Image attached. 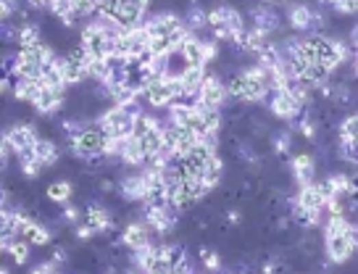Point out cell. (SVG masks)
Segmentation results:
<instances>
[{
	"instance_id": "f35d334b",
	"label": "cell",
	"mask_w": 358,
	"mask_h": 274,
	"mask_svg": "<svg viewBox=\"0 0 358 274\" xmlns=\"http://www.w3.org/2000/svg\"><path fill=\"white\" fill-rule=\"evenodd\" d=\"M356 74H358V53H356Z\"/></svg>"
},
{
	"instance_id": "30bf717a",
	"label": "cell",
	"mask_w": 358,
	"mask_h": 274,
	"mask_svg": "<svg viewBox=\"0 0 358 274\" xmlns=\"http://www.w3.org/2000/svg\"><path fill=\"white\" fill-rule=\"evenodd\" d=\"M64 103H66V90H55V87L45 85L32 108L40 116H55V114L64 108Z\"/></svg>"
},
{
	"instance_id": "7402d4cb",
	"label": "cell",
	"mask_w": 358,
	"mask_h": 274,
	"mask_svg": "<svg viewBox=\"0 0 358 274\" xmlns=\"http://www.w3.org/2000/svg\"><path fill=\"white\" fill-rule=\"evenodd\" d=\"M224 158L222 155H214L211 161H208V166H205L203 171V182L208 185L211 190H216L219 185H222V179H224Z\"/></svg>"
},
{
	"instance_id": "ac0fdd59",
	"label": "cell",
	"mask_w": 358,
	"mask_h": 274,
	"mask_svg": "<svg viewBox=\"0 0 358 274\" xmlns=\"http://www.w3.org/2000/svg\"><path fill=\"white\" fill-rule=\"evenodd\" d=\"M179 55L185 58V64H188V66H205V58H203V37L192 34L188 42L182 45V51H179Z\"/></svg>"
},
{
	"instance_id": "8fae6325",
	"label": "cell",
	"mask_w": 358,
	"mask_h": 274,
	"mask_svg": "<svg viewBox=\"0 0 358 274\" xmlns=\"http://www.w3.org/2000/svg\"><path fill=\"white\" fill-rule=\"evenodd\" d=\"M85 222L90 224L98 235H114V232H116V219H114V214L98 203H90L85 208Z\"/></svg>"
},
{
	"instance_id": "cb8c5ba5",
	"label": "cell",
	"mask_w": 358,
	"mask_h": 274,
	"mask_svg": "<svg viewBox=\"0 0 358 274\" xmlns=\"http://www.w3.org/2000/svg\"><path fill=\"white\" fill-rule=\"evenodd\" d=\"M18 169H21V174H24L29 182H34V179L45 171V166H42L37 158H27V161H18Z\"/></svg>"
},
{
	"instance_id": "44dd1931",
	"label": "cell",
	"mask_w": 358,
	"mask_h": 274,
	"mask_svg": "<svg viewBox=\"0 0 358 274\" xmlns=\"http://www.w3.org/2000/svg\"><path fill=\"white\" fill-rule=\"evenodd\" d=\"M198 258L203 264V269L208 274H224V258L219 251H214L211 245H201L198 248Z\"/></svg>"
},
{
	"instance_id": "8992f818",
	"label": "cell",
	"mask_w": 358,
	"mask_h": 274,
	"mask_svg": "<svg viewBox=\"0 0 358 274\" xmlns=\"http://www.w3.org/2000/svg\"><path fill=\"white\" fill-rule=\"evenodd\" d=\"M269 111L282 121H301L308 114L290 90H279V92L269 95Z\"/></svg>"
},
{
	"instance_id": "484cf974",
	"label": "cell",
	"mask_w": 358,
	"mask_h": 274,
	"mask_svg": "<svg viewBox=\"0 0 358 274\" xmlns=\"http://www.w3.org/2000/svg\"><path fill=\"white\" fill-rule=\"evenodd\" d=\"M272 148L277 155H287L292 151V137L290 132H279V135L272 140Z\"/></svg>"
},
{
	"instance_id": "5b68a950",
	"label": "cell",
	"mask_w": 358,
	"mask_h": 274,
	"mask_svg": "<svg viewBox=\"0 0 358 274\" xmlns=\"http://www.w3.org/2000/svg\"><path fill=\"white\" fill-rule=\"evenodd\" d=\"M3 140L11 145L14 155H21L27 153V151H32L34 145H37L40 132H37V124H34V121H18V124L8 127V129L3 132Z\"/></svg>"
},
{
	"instance_id": "d4e9b609",
	"label": "cell",
	"mask_w": 358,
	"mask_h": 274,
	"mask_svg": "<svg viewBox=\"0 0 358 274\" xmlns=\"http://www.w3.org/2000/svg\"><path fill=\"white\" fill-rule=\"evenodd\" d=\"M329 179H332V185H335V190H337V195H348V198H350V195H353V188H350V177H348V174H340V171H337V174H329Z\"/></svg>"
},
{
	"instance_id": "6da1fadb",
	"label": "cell",
	"mask_w": 358,
	"mask_h": 274,
	"mask_svg": "<svg viewBox=\"0 0 358 274\" xmlns=\"http://www.w3.org/2000/svg\"><path fill=\"white\" fill-rule=\"evenodd\" d=\"M105 145H108V135L103 132L95 121H90L77 137L66 140L68 153L74 155V158H79V161H85V164L92 161V158H103L105 155Z\"/></svg>"
},
{
	"instance_id": "3957f363",
	"label": "cell",
	"mask_w": 358,
	"mask_h": 274,
	"mask_svg": "<svg viewBox=\"0 0 358 274\" xmlns=\"http://www.w3.org/2000/svg\"><path fill=\"white\" fill-rule=\"evenodd\" d=\"M95 124L101 127L111 140H129L135 135V116H129L119 105H108L95 116Z\"/></svg>"
},
{
	"instance_id": "277c9868",
	"label": "cell",
	"mask_w": 358,
	"mask_h": 274,
	"mask_svg": "<svg viewBox=\"0 0 358 274\" xmlns=\"http://www.w3.org/2000/svg\"><path fill=\"white\" fill-rule=\"evenodd\" d=\"M195 101L201 103L203 108L227 111V105L232 103V95H229L227 82H224L222 77H219L216 71H208V77H205V82H203V87H201V92H198V98H195Z\"/></svg>"
},
{
	"instance_id": "f1b7e54d",
	"label": "cell",
	"mask_w": 358,
	"mask_h": 274,
	"mask_svg": "<svg viewBox=\"0 0 358 274\" xmlns=\"http://www.w3.org/2000/svg\"><path fill=\"white\" fill-rule=\"evenodd\" d=\"M82 216H85V211H82L79 206H71V203H68V206H64V214H61V222H64V224H74V227H77Z\"/></svg>"
},
{
	"instance_id": "2e32d148",
	"label": "cell",
	"mask_w": 358,
	"mask_h": 274,
	"mask_svg": "<svg viewBox=\"0 0 358 274\" xmlns=\"http://www.w3.org/2000/svg\"><path fill=\"white\" fill-rule=\"evenodd\" d=\"M45 40H42V27L40 24H34V21H29V24H24L21 29H18V51H37L40 45H42Z\"/></svg>"
},
{
	"instance_id": "d6986e66",
	"label": "cell",
	"mask_w": 358,
	"mask_h": 274,
	"mask_svg": "<svg viewBox=\"0 0 358 274\" xmlns=\"http://www.w3.org/2000/svg\"><path fill=\"white\" fill-rule=\"evenodd\" d=\"M45 195H48V201H51V203L68 206L71 195H74V185H71L68 179H53L51 185L45 188Z\"/></svg>"
},
{
	"instance_id": "d590c367",
	"label": "cell",
	"mask_w": 358,
	"mask_h": 274,
	"mask_svg": "<svg viewBox=\"0 0 358 274\" xmlns=\"http://www.w3.org/2000/svg\"><path fill=\"white\" fill-rule=\"evenodd\" d=\"M0 92H3L5 98L11 95V77H3V79H0Z\"/></svg>"
},
{
	"instance_id": "ab89813d",
	"label": "cell",
	"mask_w": 358,
	"mask_h": 274,
	"mask_svg": "<svg viewBox=\"0 0 358 274\" xmlns=\"http://www.w3.org/2000/svg\"><path fill=\"white\" fill-rule=\"evenodd\" d=\"M356 227H358V224H356Z\"/></svg>"
},
{
	"instance_id": "8d00e7d4",
	"label": "cell",
	"mask_w": 358,
	"mask_h": 274,
	"mask_svg": "<svg viewBox=\"0 0 358 274\" xmlns=\"http://www.w3.org/2000/svg\"><path fill=\"white\" fill-rule=\"evenodd\" d=\"M350 42H353V55L358 53V24L353 27V32H350Z\"/></svg>"
},
{
	"instance_id": "9a60e30c",
	"label": "cell",
	"mask_w": 358,
	"mask_h": 274,
	"mask_svg": "<svg viewBox=\"0 0 358 274\" xmlns=\"http://www.w3.org/2000/svg\"><path fill=\"white\" fill-rule=\"evenodd\" d=\"M42 87H45L42 77H40V79H21V82L14 85V101L34 105V101H37V98H40V92H42Z\"/></svg>"
},
{
	"instance_id": "ba28073f",
	"label": "cell",
	"mask_w": 358,
	"mask_h": 274,
	"mask_svg": "<svg viewBox=\"0 0 358 274\" xmlns=\"http://www.w3.org/2000/svg\"><path fill=\"white\" fill-rule=\"evenodd\" d=\"M116 195H119L121 201H127V203H137V206L145 203V198H148V182H145L142 169L140 171L129 169L127 174H121L119 192Z\"/></svg>"
},
{
	"instance_id": "1f68e13d",
	"label": "cell",
	"mask_w": 358,
	"mask_h": 274,
	"mask_svg": "<svg viewBox=\"0 0 358 274\" xmlns=\"http://www.w3.org/2000/svg\"><path fill=\"white\" fill-rule=\"evenodd\" d=\"M16 14H18V3L3 0V5H0V18H3V24H11V18H16Z\"/></svg>"
},
{
	"instance_id": "836d02e7",
	"label": "cell",
	"mask_w": 358,
	"mask_h": 274,
	"mask_svg": "<svg viewBox=\"0 0 358 274\" xmlns=\"http://www.w3.org/2000/svg\"><path fill=\"white\" fill-rule=\"evenodd\" d=\"M29 274H61V269H58L55 264H51V261H42V264L32 266V269H29Z\"/></svg>"
},
{
	"instance_id": "7c38bea8",
	"label": "cell",
	"mask_w": 358,
	"mask_h": 274,
	"mask_svg": "<svg viewBox=\"0 0 358 274\" xmlns=\"http://www.w3.org/2000/svg\"><path fill=\"white\" fill-rule=\"evenodd\" d=\"M290 166H292V177L298 179V185H301V188H303V185H314V182H316V161H314V155L311 153L292 155Z\"/></svg>"
},
{
	"instance_id": "74e56055",
	"label": "cell",
	"mask_w": 358,
	"mask_h": 274,
	"mask_svg": "<svg viewBox=\"0 0 358 274\" xmlns=\"http://www.w3.org/2000/svg\"><path fill=\"white\" fill-rule=\"evenodd\" d=\"M0 274H11V269H8V266H3V269H0Z\"/></svg>"
},
{
	"instance_id": "ffe728a7",
	"label": "cell",
	"mask_w": 358,
	"mask_h": 274,
	"mask_svg": "<svg viewBox=\"0 0 358 274\" xmlns=\"http://www.w3.org/2000/svg\"><path fill=\"white\" fill-rule=\"evenodd\" d=\"M337 142H348V145H358V111L345 114L337 127Z\"/></svg>"
},
{
	"instance_id": "4316f807",
	"label": "cell",
	"mask_w": 358,
	"mask_h": 274,
	"mask_svg": "<svg viewBox=\"0 0 358 274\" xmlns=\"http://www.w3.org/2000/svg\"><path fill=\"white\" fill-rule=\"evenodd\" d=\"M329 8H332L335 14H340V16H356L358 14V0H335Z\"/></svg>"
},
{
	"instance_id": "e575fe53",
	"label": "cell",
	"mask_w": 358,
	"mask_h": 274,
	"mask_svg": "<svg viewBox=\"0 0 358 274\" xmlns=\"http://www.w3.org/2000/svg\"><path fill=\"white\" fill-rule=\"evenodd\" d=\"M240 222H242V214H240L238 208H232V211H227V224H229V227H238Z\"/></svg>"
},
{
	"instance_id": "4fadbf2b",
	"label": "cell",
	"mask_w": 358,
	"mask_h": 274,
	"mask_svg": "<svg viewBox=\"0 0 358 274\" xmlns=\"http://www.w3.org/2000/svg\"><path fill=\"white\" fill-rule=\"evenodd\" d=\"M34 158H37L45 169L58 166V161H61V148H58V142L51 140V137H40L37 145H34Z\"/></svg>"
},
{
	"instance_id": "f546056e",
	"label": "cell",
	"mask_w": 358,
	"mask_h": 274,
	"mask_svg": "<svg viewBox=\"0 0 358 274\" xmlns=\"http://www.w3.org/2000/svg\"><path fill=\"white\" fill-rule=\"evenodd\" d=\"M316 190L322 192V198H324V201H332V198H340V195H337V190H335V185H332V179H329V177H324V179H316Z\"/></svg>"
},
{
	"instance_id": "d6a6232c",
	"label": "cell",
	"mask_w": 358,
	"mask_h": 274,
	"mask_svg": "<svg viewBox=\"0 0 358 274\" xmlns=\"http://www.w3.org/2000/svg\"><path fill=\"white\" fill-rule=\"evenodd\" d=\"M74 238L77 240H82V242H87V240H92V238H98V232L90 227L87 222H82V224H77L74 227Z\"/></svg>"
},
{
	"instance_id": "5bb4252c",
	"label": "cell",
	"mask_w": 358,
	"mask_h": 274,
	"mask_svg": "<svg viewBox=\"0 0 358 274\" xmlns=\"http://www.w3.org/2000/svg\"><path fill=\"white\" fill-rule=\"evenodd\" d=\"M24 240L32 245V248H48L53 242V229L45 227V222H40V219H32L29 227L24 229Z\"/></svg>"
},
{
	"instance_id": "9c48e42d",
	"label": "cell",
	"mask_w": 358,
	"mask_h": 274,
	"mask_svg": "<svg viewBox=\"0 0 358 274\" xmlns=\"http://www.w3.org/2000/svg\"><path fill=\"white\" fill-rule=\"evenodd\" d=\"M358 253V248L353 245V240L348 235H335V238H324V256L335 264V266H342L348 264L350 258Z\"/></svg>"
},
{
	"instance_id": "7a4b0ae2",
	"label": "cell",
	"mask_w": 358,
	"mask_h": 274,
	"mask_svg": "<svg viewBox=\"0 0 358 274\" xmlns=\"http://www.w3.org/2000/svg\"><path fill=\"white\" fill-rule=\"evenodd\" d=\"M227 90H229L232 101L240 103V105H248V103H264L266 98H269L266 85L258 82V79H251L245 71H235V74H229V79H227Z\"/></svg>"
},
{
	"instance_id": "e0dca14e",
	"label": "cell",
	"mask_w": 358,
	"mask_h": 274,
	"mask_svg": "<svg viewBox=\"0 0 358 274\" xmlns=\"http://www.w3.org/2000/svg\"><path fill=\"white\" fill-rule=\"evenodd\" d=\"M295 201L303 206V208H308V211H324L327 208V201L322 198V192L316 190V182H314V185H303V188H298Z\"/></svg>"
},
{
	"instance_id": "4dcf8cb0",
	"label": "cell",
	"mask_w": 358,
	"mask_h": 274,
	"mask_svg": "<svg viewBox=\"0 0 358 274\" xmlns=\"http://www.w3.org/2000/svg\"><path fill=\"white\" fill-rule=\"evenodd\" d=\"M203 58H205V66H211V64L219 58V42H216V40H203Z\"/></svg>"
},
{
	"instance_id": "52a82bcc",
	"label": "cell",
	"mask_w": 358,
	"mask_h": 274,
	"mask_svg": "<svg viewBox=\"0 0 358 274\" xmlns=\"http://www.w3.org/2000/svg\"><path fill=\"white\" fill-rule=\"evenodd\" d=\"M119 238H121V248H124V251L140 253V251H145V248L153 245V229L142 222V219H132V222L121 229Z\"/></svg>"
},
{
	"instance_id": "83f0119b",
	"label": "cell",
	"mask_w": 358,
	"mask_h": 274,
	"mask_svg": "<svg viewBox=\"0 0 358 274\" xmlns=\"http://www.w3.org/2000/svg\"><path fill=\"white\" fill-rule=\"evenodd\" d=\"M298 129H301V135L306 137V140H311V142H314V140L319 137V127H316V121L311 119L308 114L301 121H298Z\"/></svg>"
},
{
	"instance_id": "603a6c76",
	"label": "cell",
	"mask_w": 358,
	"mask_h": 274,
	"mask_svg": "<svg viewBox=\"0 0 358 274\" xmlns=\"http://www.w3.org/2000/svg\"><path fill=\"white\" fill-rule=\"evenodd\" d=\"M8 256L14 258L16 266H27V261H29V256H32V245H29L24 238H18L16 242L8 248Z\"/></svg>"
}]
</instances>
